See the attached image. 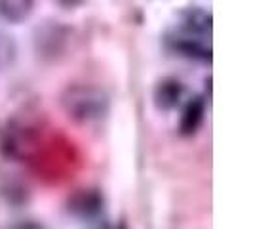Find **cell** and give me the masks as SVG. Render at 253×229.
<instances>
[{"label":"cell","mask_w":253,"mask_h":229,"mask_svg":"<svg viewBox=\"0 0 253 229\" xmlns=\"http://www.w3.org/2000/svg\"><path fill=\"white\" fill-rule=\"evenodd\" d=\"M61 109L78 124H91L107 116L111 100L109 94L95 84H71L61 92Z\"/></svg>","instance_id":"cell-1"},{"label":"cell","mask_w":253,"mask_h":229,"mask_svg":"<svg viewBox=\"0 0 253 229\" xmlns=\"http://www.w3.org/2000/svg\"><path fill=\"white\" fill-rule=\"evenodd\" d=\"M166 42H168V48L181 57L202 61V63L211 61V38L210 37L194 35L190 31L175 27L171 33H168Z\"/></svg>","instance_id":"cell-2"},{"label":"cell","mask_w":253,"mask_h":229,"mask_svg":"<svg viewBox=\"0 0 253 229\" xmlns=\"http://www.w3.org/2000/svg\"><path fill=\"white\" fill-rule=\"evenodd\" d=\"M103 195L97 189H78L69 199V210L82 220H93L103 214Z\"/></svg>","instance_id":"cell-3"},{"label":"cell","mask_w":253,"mask_h":229,"mask_svg":"<svg viewBox=\"0 0 253 229\" xmlns=\"http://www.w3.org/2000/svg\"><path fill=\"white\" fill-rule=\"evenodd\" d=\"M185 84L177 80V78H162L152 94V100L156 109L160 111H171L181 105V102L185 100Z\"/></svg>","instance_id":"cell-4"},{"label":"cell","mask_w":253,"mask_h":229,"mask_svg":"<svg viewBox=\"0 0 253 229\" xmlns=\"http://www.w3.org/2000/svg\"><path fill=\"white\" fill-rule=\"evenodd\" d=\"M185 31H190L194 35H202V37L211 38V29H213V17L208 10H204L200 6H190L185 12L179 15V25Z\"/></svg>","instance_id":"cell-5"},{"label":"cell","mask_w":253,"mask_h":229,"mask_svg":"<svg viewBox=\"0 0 253 229\" xmlns=\"http://www.w3.org/2000/svg\"><path fill=\"white\" fill-rule=\"evenodd\" d=\"M204 116H206V100L200 96L190 98L183 107L181 120H179V132L183 136H192L204 122Z\"/></svg>","instance_id":"cell-6"},{"label":"cell","mask_w":253,"mask_h":229,"mask_svg":"<svg viewBox=\"0 0 253 229\" xmlns=\"http://www.w3.org/2000/svg\"><path fill=\"white\" fill-rule=\"evenodd\" d=\"M33 8L35 0H0V17L10 23H19L33 13Z\"/></svg>","instance_id":"cell-7"},{"label":"cell","mask_w":253,"mask_h":229,"mask_svg":"<svg viewBox=\"0 0 253 229\" xmlns=\"http://www.w3.org/2000/svg\"><path fill=\"white\" fill-rule=\"evenodd\" d=\"M10 229H48V228L44 224H40V222H35V220H21V222L13 224Z\"/></svg>","instance_id":"cell-8"},{"label":"cell","mask_w":253,"mask_h":229,"mask_svg":"<svg viewBox=\"0 0 253 229\" xmlns=\"http://www.w3.org/2000/svg\"><path fill=\"white\" fill-rule=\"evenodd\" d=\"M89 229H126L122 224H114V222H107V220H99V222H93Z\"/></svg>","instance_id":"cell-9"},{"label":"cell","mask_w":253,"mask_h":229,"mask_svg":"<svg viewBox=\"0 0 253 229\" xmlns=\"http://www.w3.org/2000/svg\"><path fill=\"white\" fill-rule=\"evenodd\" d=\"M59 6H63V8H78L80 4H84L86 0H55Z\"/></svg>","instance_id":"cell-10"}]
</instances>
